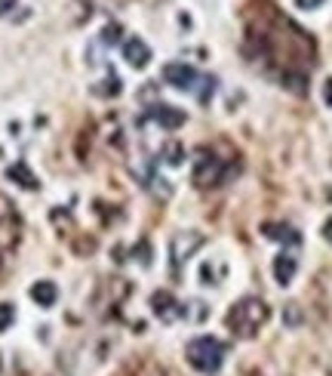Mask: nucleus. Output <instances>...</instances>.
Masks as SVG:
<instances>
[{
    "label": "nucleus",
    "instance_id": "nucleus-5",
    "mask_svg": "<svg viewBox=\"0 0 332 376\" xmlns=\"http://www.w3.org/2000/svg\"><path fill=\"white\" fill-rule=\"evenodd\" d=\"M203 247V235L200 232H176L173 241H169V256H173V266L182 269L185 262L191 259Z\"/></svg>",
    "mask_w": 332,
    "mask_h": 376
},
{
    "label": "nucleus",
    "instance_id": "nucleus-1",
    "mask_svg": "<svg viewBox=\"0 0 332 376\" xmlns=\"http://www.w3.org/2000/svg\"><path fill=\"white\" fill-rule=\"evenodd\" d=\"M268 318H271V309H268L265 299H259V296H243V299H237L231 309H228L225 324H228V330H231L234 336L250 339V336H255V333L265 327Z\"/></svg>",
    "mask_w": 332,
    "mask_h": 376
},
{
    "label": "nucleus",
    "instance_id": "nucleus-10",
    "mask_svg": "<svg viewBox=\"0 0 332 376\" xmlns=\"http://www.w3.org/2000/svg\"><path fill=\"white\" fill-rule=\"evenodd\" d=\"M123 59H126V62H130L133 68H145V65L151 62V47L145 44L142 37H130V40L123 44Z\"/></svg>",
    "mask_w": 332,
    "mask_h": 376
},
{
    "label": "nucleus",
    "instance_id": "nucleus-20",
    "mask_svg": "<svg viewBox=\"0 0 332 376\" xmlns=\"http://www.w3.org/2000/svg\"><path fill=\"white\" fill-rule=\"evenodd\" d=\"M16 6V0H0V16H6Z\"/></svg>",
    "mask_w": 332,
    "mask_h": 376
},
{
    "label": "nucleus",
    "instance_id": "nucleus-12",
    "mask_svg": "<svg viewBox=\"0 0 332 376\" xmlns=\"http://www.w3.org/2000/svg\"><path fill=\"white\" fill-rule=\"evenodd\" d=\"M31 299L40 305V309H49V305H56V299H59V287L53 281H37V284L31 287Z\"/></svg>",
    "mask_w": 332,
    "mask_h": 376
},
{
    "label": "nucleus",
    "instance_id": "nucleus-22",
    "mask_svg": "<svg viewBox=\"0 0 332 376\" xmlns=\"http://www.w3.org/2000/svg\"><path fill=\"white\" fill-rule=\"evenodd\" d=\"M0 370H4V361H0Z\"/></svg>",
    "mask_w": 332,
    "mask_h": 376
},
{
    "label": "nucleus",
    "instance_id": "nucleus-8",
    "mask_svg": "<svg viewBox=\"0 0 332 376\" xmlns=\"http://www.w3.org/2000/svg\"><path fill=\"white\" fill-rule=\"evenodd\" d=\"M164 81L169 83V87H176V90H194V87H197V81H200V74L194 71L191 65H185V62H169L164 68Z\"/></svg>",
    "mask_w": 332,
    "mask_h": 376
},
{
    "label": "nucleus",
    "instance_id": "nucleus-17",
    "mask_svg": "<svg viewBox=\"0 0 332 376\" xmlns=\"http://www.w3.org/2000/svg\"><path fill=\"white\" fill-rule=\"evenodd\" d=\"M295 321H302V315L295 312V305H286V324H295Z\"/></svg>",
    "mask_w": 332,
    "mask_h": 376
},
{
    "label": "nucleus",
    "instance_id": "nucleus-18",
    "mask_svg": "<svg viewBox=\"0 0 332 376\" xmlns=\"http://www.w3.org/2000/svg\"><path fill=\"white\" fill-rule=\"evenodd\" d=\"M323 102H326V105H332V78L323 83Z\"/></svg>",
    "mask_w": 332,
    "mask_h": 376
},
{
    "label": "nucleus",
    "instance_id": "nucleus-4",
    "mask_svg": "<svg viewBox=\"0 0 332 376\" xmlns=\"http://www.w3.org/2000/svg\"><path fill=\"white\" fill-rule=\"evenodd\" d=\"M22 237V222L16 213L13 201L6 194H0V250H13Z\"/></svg>",
    "mask_w": 332,
    "mask_h": 376
},
{
    "label": "nucleus",
    "instance_id": "nucleus-9",
    "mask_svg": "<svg viewBox=\"0 0 332 376\" xmlns=\"http://www.w3.org/2000/svg\"><path fill=\"white\" fill-rule=\"evenodd\" d=\"M262 235L268 237V241H280V244H302V235L295 232L293 225H286V222H265L262 225Z\"/></svg>",
    "mask_w": 332,
    "mask_h": 376
},
{
    "label": "nucleus",
    "instance_id": "nucleus-3",
    "mask_svg": "<svg viewBox=\"0 0 332 376\" xmlns=\"http://www.w3.org/2000/svg\"><path fill=\"white\" fill-rule=\"evenodd\" d=\"M225 352L228 346L221 343L216 336H197L191 339L188 348H185V358H188V364L194 370L200 373H219L221 364H225Z\"/></svg>",
    "mask_w": 332,
    "mask_h": 376
},
{
    "label": "nucleus",
    "instance_id": "nucleus-2",
    "mask_svg": "<svg viewBox=\"0 0 332 376\" xmlns=\"http://www.w3.org/2000/svg\"><path fill=\"white\" fill-rule=\"evenodd\" d=\"M237 170H240V160L237 158H219L216 148H200L197 158H194V185L197 188L225 185Z\"/></svg>",
    "mask_w": 332,
    "mask_h": 376
},
{
    "label": "nucleus",
    "instance_id": "nucleus-13",
    "mask_svg": "<svg viewBox=\"0 0 332 376\" xmlns=\"http://www.w3.org/2000/svg\"><path fill=\"white\" fill-rule=\"evenodd\" d=\"M6 179H13L16 185H22V188H28V192H34L40 182H37V176L31 173V167L25 164V160H19V164H13V167H6Z\"/></svg>",
    "mask_w": 332,
    "mask_h": 376
},
{
    "label": "nucleus",
    "instance_id": "nucleus-16",
    "mask_svg": "<svg viewBox=\"0 0 332 376\" xmlns=\"http://www.w3.org/2000/svg\"><path fill=\"white\" fill-rule=\"evenodd\" d=\"M135 259H139L145 269L151 266V244H148V241H142L139 247H135Z\"/></svg>",
    "mask_w": 332,
    "mask_h": 376
},
{
    "label": "nucleus",
    "instance_id": "nucleus-21",
    "mask_svg": "<svg viewBox=\"0 0 332 376\" xmlns=\"http://www.w3.org/2000/svg\"><path fill=\"white\" fill-rule=\"evenodd\" d=\"M320 4V0H299V6H308V10H311V6H317Z\"/></svg>",
    "mask_w": 332,
    "mask_h": 376
},
{
    "label": "nucleus",
    "instance_id": "nucleus-7",
    "mask_svg": "<svg viewBox=\"0 0 332 376\" xmlns=\"http://www.w3.org/2000/svg\"><path fill=\"white\" fill-rule=\"evenodd\" d=\"M151 312H154L164 324H173V321H178L185 315L182 302H178V299L169 293V290H157V293L151 296Z\"/></svg>",
    "mask_w": 332,
    "mask_h": 376
},
{
    "label": "nucleus",
    "instance_id": "nucleus-19",
    "mask_svg": "<svg viewBox=\"0 0 332 376\" xmlns=\"http://www.w3.org/2000/svg\"><path fill=\"white\" fill-rule=\"evenodd\" d=\"M323 237H326V241L332 244V216H329L326 222H323Z\"/></svg>",
    "mask_w": 332,
    "mask_h": 376
},
{
    "label": "nucleus",
    "instance_id": "nucleus-15",
    "mask_svg": "<svg viewBox=\"0 0 332 376\" xmlns=\"http://www.w3.org/2000/svg\"><path fill=\"white\" fill-rule=\"evenodd\" d=\"M13 321H16V309H13L10 302H0V333L10 330Z\"/></svg>",
    "mask_w": 332,
    "mask_h": 376
},
{
    "label": "nucleus",
    "instance_id": "nucleus-6",
    "mask_svg": "<svg viewBox=\"0 0 332 376\" xmlns=\"http://www.w3.org/2000/svg\"><path fill=\"white\" fill-rule=\"evenodd\" d=\"M142 121H154L160 130L173 133V130H178V127H185L188 114H185L182 108H173V105H154V108H148V114H145Z\"/></svg>",
    "mask_w": 332,
    "mask_h": 376
},
{
    "label": "nucleus",
    "instance_id": "nucleus-11",
    "mask_svg": "<svg viewBox=\"0 0 332 376\" xmlns=\"http://www.w3.org/2000/svg\"><path fill=\"white\" fill-rule=\"evenodd\" d=\"M295 271H299V259H295L293 253H280L274 256V281L280 287H286L289 281L295 278Z\"/></svg>",
    "mask_w": 332,
    "mask_h": 376
},
{
    "label": "nucleus",
    "instance_id": "nucleus-14",
    "mask_svg": "<svg viewBox=\"0 0 332 376\" xmlns=\"http://www.w3.org/2000/svg\"><path fill=\"white\" fill-rule=\"evenodd\" d=\"M182 158H185V148H182V145H178V142H169L166 148H164V160H169V164H173V167H178V164H182Z\"/></svg>",
    "mask_w": 332,
    "mask_h": 376
}]
</instances>
